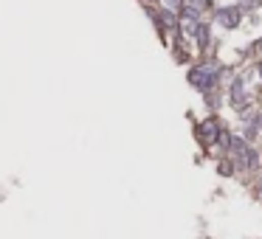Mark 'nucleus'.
Masks as SVG:
<instances>
[{
  "label": "nucleus",
  "instance_id": "nucleus-6",
  "mask_svg": "<svg viewBox=\"0 0 262 239\" xmlns=\"http://www.w3.org/2000/svg\"><path fill=\"white\" fill-rule=\"evenodd\" d=\"M197 45H200V48L209 45V28L206 25H197Z\"/></svg>",
  "mask_w": 262,
  "mask_h": 239
},
{
  "label": "nucleus",
  "instance_id": "nucleus-4",
  "mask_svg": "<svg viewBox=\"0 0 262 239\" xmlns=\"http://www.w3.org/2000/svg\"><path fill=\"white\" fill-rule=\"evenodd\" d=\"M231 98H234V107H243V79H237L234 82V87H231Z\"/></svg>",
  "mask_w": 262,
  "mask_h": 239
},
{
  "label": "nucleus",
  "instance_id": "nucleus-8",
  "mask_svg": "<svg viewBox=\"0 0 262 239\" xmlns=\"http://www.w3.org/2000/svg\"><path fill=\"white\" fill-rule=\"evenodd\" d=\"M164 3L172 9V12H183V0H164Z\"/></svg>",
  "mask_w": 262,
  "mask_h": 239
},
{
  "label": "nucleus",
  "instance_id": "nucleus-10",
  "mask_svg": "<svg viewBox=\"0 0 262 239\" xmlns=\"http://www.w3.org/2000/svg\"><path fill=\"white\" fill-rule=\"evenodd\" d=\"M259 48H262V43H259Z\"/></svg>",
  "mask_w": 262,
  "mask_h": 239
},
{
  "label": "nucleus",
  "instance_id": "nucleus-3",
  "mask_svg": "<svg viewBox=\"0 0 262 239\" xmlns=\"http://www.w3.org/2000/svg\"><path fill=\"white\" fill-rule=\"evenodd\" d=\"M197 135H200V141H203V144H212V141H217V138H220V129H217V124L206 121L200 129H197Z\"/></svg>",
  "mask_w": 262,
  "mask_h": 239
},
{
  "label": "nucleus",
  "instance_id": "nucleus-7",
  "mask_svg": "<svg viewBox=\"0 0 262 239\" xmlns=\"http://www.w3.org/2000/svg\"><path fill=\"white\" fill-rule=\"evenodd\" d=\"M234 172V163L231 160H223V163H220V175H231Z\"/></svg>",
  "mask_w": 262,
  "mask_h": 239
},
{
  "label": "nucleus",
  "instance_id": "nucleus-2",
  "mask_svg": "<svg viewBox=\"0 0 262 239\" xmlns=\"http://www.w3.org/2000/svg\"><path fill=\"white\" fill-rule=\"evenodd\" d=\"M217 23L226 28H237L240 25V9H217Z\"/></svg>",
  "mask_w": 262,
  "mask_h": 239
},
{
  "label": "nucleus",
  "instance_id": "nucleus-1",
  "mask_svg": "<svg viewBox=\"0 0 262 239\" xmlns=\"http://www.w3.org/2000/svg\"><path fill=\"white\" fill-rule=\"evenodd\" d=\"M214 79H217V67H212V65L192 67L189 71V82L197 87V90H209V87L214 85Z\"/></svg>",
  "mask_w": 262,
  "mask_h": 239
},
{
  "label": "nucleus",
  "instance_id": "nucleus-9",
  "mask_svg": "<svg viewBox=\"0 0 262 239\" xmlns=\"http://www.w3.org/2000/svg\"><path fill=\"white\" fill-rule=\"evenodd\" d=\"M259 189H262V180H259Z\"/></svg>",
  "mask_w": 262,
  "mask_h": 239
},
{
  "label": "nucleus",
  "instance_id": "nucleus-5",
  "mask_svg": "<svg viewBox=\"0 0 262 239\" xmlns=\"http://www.w3.org/2000/svg\"><path fill=\"white\" fill-rule=\"evenodd\" d=\"M256 163H259V155H256V149H245V169H256Z\"/></svg>",
  "mask_w": 262,
  "mask_h": 239
}]
</instances>
